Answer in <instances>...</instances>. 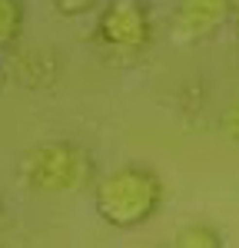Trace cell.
Returning <instances> with one entry per match:
<instances>
[{"mask_svg": "<svg viewBox=\"0 0 239 248\" xmlns=\"http://www.w3.org/2000/svg\"><path fill=\"white\" fill-rule=\"evenodd\" d=\"M163 205V182L146 166H120L93 186V209L110 229H139Z\"/></svg>", "mask_w": 239, "mask_h": 248, "instance_id": "obj_1", "label": "cell"}, {"mask_svg": "<svg viewBox=\"0 0 239 248\" xmlns=\"http://www.w3.org/2000/svg\"><path fill=\"white\" fill-rule=\"evenodd\" d=\"M20 175L40 195H70V192H83L93 186L97 166H93V155L80 142L53 139V142L34 146L23 155Z\"/></svg>", "mask_w": 239, "mask_h": 248, "instance_id": "obj_2", "label": "cell"}, {"mask_svg": "<svg viewBox=\"0 0 239 248\" xmlns=\"http://www.w3.org/2000/svg\"><path fill=\"white\" fill-rule=\"evenodd\" d=\"M100 50L117 63H133L153 43L150 0H106L93 27Z\"/></svg>", "mask_w": 239, "mask_h": 248, "instance_id": "obj_3", "label": "cell"}, {"mask_svg": "<svg viewBox=\"0 0 239 248\" xmlns=\"http://www.w3.org/2000/svg\"><path fill=\"white\" fill-rule=\"evenodd\" d=\"M239 0H176L170 14V37L179 46H196L213 40L236 17Z\"/></svg>", "mask_w": 239, "mask_h": 248, "instance_id": "obj_4", "label": "cell"}, {"mask_svg": "<svg viewBox=\"0 0 239 248\" xmlns=\"http://www.w3.org/2000/svg\"><path fill=\"white\" fill-rule=\"evenodd\" d=\"M27 23V3L23 0H0V53L10 50L23 37Z\"/></svg>", "mask_w": 239, "mask_h": 248, "instance_id": "obj_5", "label": "cell"}, {"mask_svg": "<svg viewBox=\"0 0 239 248\" xmlns=\"http://www.w3.org/2000/svg\"><path fill=\"white\" fill-rule=\"evenodd\" d=\"M173 248H222V238L209 222H189L173 235Z\"/></svg>", "mask_w": 239, "mask_h": 248, "instance_id": "obj_6", "label": "cell"}, {"mask_svg": "<svg viewBox=\"0 0 239 248\" xmlns=\"http://www.w3.org/2000/svg\"><path fill=\"white\" fill-rule=\"evenodd\" d=\"M106 0H53L60 17H83V14H93L100 10Z\"/></svg>", "mask_w": 239, "mask_h": 248, "instance_id": "obj_7", "label": "cell"}, {"mask_svg": "<svg viewBox=\"0 0 239 248\" xmlns=\"http://www.w3.org/2000/svg\"><path fill=\"white\" fill-rule=\"evenodd\" d=\"M222 133H226V139L239 142V96L226 106V113H222Z\"/></svg>", "mask_w": 239, "mask_h": 248, "instance_id": "obj_8", "label": "cell"}, {"mask_svg": "<svg viewBox=\"0 0 239 248\" xmlns=\"http://www.w3.org/2000/svg\"><path fill=\"white\" fill-rule=\"evenodd\" d=\"M233 23H236V37H239V3H236V17H233Z\"/></svg>", "mask_w": 239, "mask_h": 248, "instance_id": "obj_9", "label": "cell"}]
</instances>
